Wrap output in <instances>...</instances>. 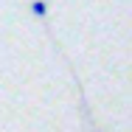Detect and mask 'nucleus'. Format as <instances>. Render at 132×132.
Here are the masks:
<instances>
[{"label":"nucleus","mask_w":132,"mask_h":132,"mask_svg":"<svg viewBox=\"0 0 132 132\" xmlns=\"http://www.w3.org/2000/svg\"><path fill=\"white\" fill-rule=\"evenodd\" d=\"M31 14H34V17H45V14H48V3H45V0H34V3H31Z\"/></svg>","instance_id":"f257e3e1"}]
</instances>
